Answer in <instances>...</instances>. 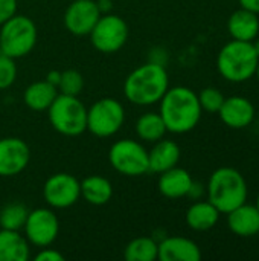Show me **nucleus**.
Masks as SVG:
<instances>
[{
  "instance_id": "nucleus-36",
  "label": "nucleus",
  "mask_w": 259,
  "mask_h": 261,
  "mask_svg": "<svg viewBox=\"0 0 259 261\" xmlns=\"http://www.w3.org/2000/svg\"><path fill=\"white\" fill-rule=\"evenodd\" d=\"M252 44H253V47H255V50H256V54H258L259 57V37H256V38L252 41Z\"/></svg>"
},
{
  "instance_id": "nucleus-35",
  "label": "nucleus",
  "mask_w": 259,
  "mask_h": 261,
  "mask_svg": "<svg viewBox=\"0 0 259 261\" xmlns=\"http://www.w3.org/2000/svg\"><path fill=\"white\" fill-rule=\"evenodd\" d=\"M60 78H61V72H60V70H50V72L46 75V81H49L50 84H53L56 89H58Z\"/></svg>"
},
{
  "instance_id": "nucleus-12",
  "label": "nucleus",
  "mask_w": 259,
  "mask_h": 261,
  "mask_svg": "<svg viewBox=\"0 0 259 261\" xmlns=\"http://www.w3.org/2000/svg\"><path fill=\"white\" fill-rule=\"evenodd\" d=\"M99 17L96 0H73L64 12V26L72 35L84 37L90 34Z\"/></svg>"
},
{
  "instance_id": "nucleus-28",
  "label": "nucleus",
  "mask_w": 259,
  "mask_h": 261,
  "mask_svg": "<svg viewBox=\"0 0 259 261\" xmlns=\"http://www.w3.org/2000/svg\"><path fill=\"white\" fill-rule=\"evenodd\" d=\"M197 96H198L202 110L208 113H218L226 98L223 92L218 90L217 87H205L200 93H197Z\"/></svg>"
},
{
  "instance_id": "nucleus-9",
  "label": "nucleus",
  "mask_w": 259,
  "mask_h": 261,
  "mask_svg": "<svg viewBox=\"0 0 259 261\" xmlns=\"http://www.w3.org/2000/svg\"><path fill=\"white\" fill-rule=\"evenodd\" d=\"M89 37L96 50L102 54H114L121 50L128 40V24L116 14H101Z\"/></svg>"
},
{
  "instance_id": "nucleus-21",
  "label": "nucleus",
  "mask_w": 259,
  "mask_h": 261,
  "mask_svg": "<svg viewBox=\"0 0 259 261\" xmlns=\"http://www.w3.org/2000/svg\"><path fill=\"white\" fill-rule=\"evenodd\" d=\"M31 245L20 231L0 228V261H27Z\"/></svg>"
},
{
  "instance_id": "nucleus-17",
  "label": "nucleus",
  "mask_w": 259,
  "mask_h": 261,
  "mask_svg": "<svg viewBox=\"0 0 259 261\" xmlns=\"http://www.w3.org/2000/svg\"><path fill=\"white\" fill-rule=\"evenodd\" d=\"M227 216V226L238 237H255L259 234V211L255 205L243 203Z\"/></svg>"
},
{
  "instance_id": "nucleus-30",
  "label": "nucleus",
  "mask_w": 259,
  "mask_h": 261,
  "mask_svg": "<svg viewBox=\"0 0 259 261\" xmlns=\"http://www.w3.org/2000/svg\"><path fill=\"white\" fill-rule=\"evenodd\" d=\"M35 261H64V255L50 248V246H46V248H40V251L37 252V255L34 257Z\"/></svg>"
},
{
  "instance_id": "nucleus-4",
  "label": "nucleus",
  "mask_w": 259,
  "mask_h": 261,
  "mask_svg": "<svg viewBox=\"0 0 259 261\" xmlns=\"http://www.w3.org/2000/svg\"><path fill=\"white\" fill-rule=\"evenodd\" d=\"M259 57L252 41L231 40L217 55L218 73L229 83H246L255 76Z\"/></svg>"
},
{
  "instance_id": "nucleus-22",
  "label": "nucleus",
  "mask_w": 259,
  "mask_h": 261,
  "mask_svg": "<svg viewBox=\"0 0 259 261\" xmlns=\"http://www.w3.org/2000/svg\"><path fill=\"white\" fill-rule=\"evenodd\" d=\"M81 197L95 206L107 205L113 197V185L111 182L99 174L87 176L81 180Z\"/></svg>"
},
{
  "instance_id": "nucleus-26",
  "label": "nucleus",
  "mask_w": 259,
  "mask_h": 261,
  "mask_svg": "<svg viewBox=\"0 0 259 261\" xmlns=\"http://www.w3.org/2000/svg\"><path fill=\"white\" fill-rule=\"evenodd\" d=\"M29 210L21 202H11L0 210V228L11 231H23Z\"/></svg>"
},
{
  "instance_id": "nucleus-5",
  "label": "nucleus",
  "mask_w": 259,
  "mask_h": 261,
  "mask_svg": "<svg viewBox=\"0 0 259 261\" xmlns=\"http://www.w3.org/2000/svg\"><path fill=\"white\" fill-rule=\"evenodd\" d=\"M38 40L34 20L27 15L14 14L0 24V52L17 60L32 52Z\"/></svg>"
},
{
  "instance_id": "nucleus-7",
  "label": "nucleus",
  "mask_w": 259,
  "mask_h": 261,
  "mask_svg": "<svg viewBox=\"0 0 259 261\" xmlns=\"http://www.w3.org/2000/svg\"><path fill=\"white\" fill-rule=\"evenodd\" d=\"M125 122V109L114 98H101L87 109V130L96 138L114 136Z\"/></svg>"
},
{
  "instance_id": "nucleus-29",
  "label": "nucleus",
  "mask_w": 259,
  "mask_h": 261,
  "mask_svg": "<svg viewBox=\"0 0 259 261\" xmlns=\"http://www.w3.org/2000/svg\"><path fill=\"white\" fill-rule=\"evenodd\" d=\"M17 80L15 60L0 52V90L11 87Z\"/></svg>"
},
{
  "instance_id": "nucleus-13",
  "label": "nucleus",
  "mask_w": 259,
  "mask_h": 261,
  "mask_svg": "<svg viewBox=\"0 0 259 261\" xmlns=\"http://www.w3.org/2000/svg\"><path fill=\"white\" fill-rule=\"evenodd\" d=\"M31 161L29 145L14 136L0 139V177H12L20 174Z\"/></svg>"
},
{
  "instance_id": "nucleus-32",
  "label": "nucleus",
  "mask_w": 259,
  "mask_h": 261,
  "mask_svg": "<svg viewBox=\"0 0 259 261\" xmlns=\"http://www.w3.org/2000/svg\"><path fill=\"white\" fill-rule=\"evenodd\" d=\"M206 193V188L202 185V184H198V182H192V185H191V190H189V193H188V197H191V199H194V200H200L202 199V196Z\"/></svg>"
},
{
  "instance_id": "nucleus-1",
  "label": "nucleus",
  "mask_w": 259,
  "mask_h": 261,
  "mask_svg": "<svg viewBox=\"0 0 259 261\" xmlns=\"http://www.w3.org/2000/svg\"><path fill=\"white\" fill-rule=\"evenodd\" d=\"M160 102V116L166 130L174 135L192 132L202 119V107L197 93L185 86H174L166 90Z\"/></svg>"
},
{
  "instance_id": "nucleus-3",
  "label": "nucleus",
  "mask_w": 259,
  "mask_h": 261,
  "mask_svg": "<svg viewBox=\"0 0 259 261\" xmlns=\"http://www.w3.org/2000/svg\"><path fill=\"white\" fill-rule=\"evenodd\" d=\"M208 200L221 213L229 214L240 205L246 203L249 188L244 176L232 167L217 168L206 185Z\"/></svg>"
},
{
  "instance_id": "nucleus-18",
  "label": "nucleus",
  "mask_w": 259,
  "mask_h": 261,
  "mask_svg": "<svg viewBox=\"0 0 259 261\" xmlns=\"http://www.w3.org/2000/svg\"><path fill=\"white\" fill-rule=\"evenodd\" d=\"M180 147L177 142L171 139L162 138L160 141L154 142L151 150H148V162L151 173H163L176 165L180 161Z\"/></svg>"
},
{
  "instance_id": "nucleus-20",
  "label": "nucleus",
  "mask_w": 259,
  "mask_h": 261,
  "mask_svg": "<svg viewBox=\"0 0 259 261\" xmlns=\"http://www.w3.org/2000/svg\"><path fill=\"white\" fill-rule=\"evenodd\" d=\"M221 213L209 200H195L186 211V225L197 232H205L217 226Z\"/></svg>"
},
{
  "instance_id": "nucleus-24",
  "label": "nucleus",
  "mask_w": 259,
  "mask_h": 261,
  "mask_svg": "<svg viewBox=\"0 0 259 261\" xmlns=\"http://www.w3.org/2000/svg\"><path fill=\"white\" fill-rule=\"evenodd\" d=\"M134 130L139 139H142L143 142H150V144L160 141L168 133L160 113H156V112H147L140 115L139 119L136 121Z\"/></svg>"
},
{
  "instance_id": "nucleus-14",
  "label": "nucleus",
  "mask_w": 259,
  "mask_h": 261,
  "mask_svg": "<svg viewBox=\"0 0 259 261\" xmlns=\"http://www.w3.org/2000/svg\"><path fill=\"white\" fill-rule=\"evenodd\" d=\"M255 106L246 96H229L224 98L221 109L218 110V116L224 125L234 130H241L249 127L255 121Z\"/></svg>"
},
{
  "instance_id": "nucleus-19",
  "label": "nucleus",
  "mask_w": 259,
  "mask_h": 261,
  "mask_svg": "<svg viewBox=\"0 0 259 261\" xmlns=\"http://www.w3.org/2000/svg\"><path fill=\"white\" fill-rule=\"evenodd\" d=\"M227 32L234 40L253 41L259 35L258 14L244 8L237 9L227 18Z\"/></svg>"
},
{
  "instance_id": "nucleus-6",
  "label": "nucleus",
  "mask_w": 259,
  "mask_h": 261,
  "mask_svg": "<svg viewBox=\"0 0 259 261\" xmlns=\"http://www.w3.org/2000/svg\"><path fill=\"white\" fill-rule=\"evenodd\" d=\"M50 125L63 136H79L87 130V107L78 96L58 93L46 110Z\"/></svg>"
},
{
  "instance_id": "nucleus-34",
  "label": "nucleus",
  "mask_w": 259,
  "mask_h": 261,
  "mask_svg": "<svg viewBox=\"0 0 259 261\" xmlns=\"http://www.w3.org/2000/svg\"><path fill=\"white\" fill-rule=\"evenodd\" d=\"M96 5H98L101 14H108L113 9V2L111 0H96Z\"/></svg>"
},
{
  "instance_id": "nucleus-10",
  "label": "nucleus",
  "mask_w": 259,
  "mask_h": 261,
  "mask_svg": "<svg viewBox=\"0 0 259 261\" xmlns=\"http://www.w3.org/2000/svg\"><path fill=\"white\" fill-rule=\"evenodd\" d=\"M60 234V220L52 208L29 210L26 223L23 226V236L29 245L35 248L52 246Z\"/></svg>"
},
{
  "instance_id": "nucleus-27",
  "label": "nucleus",
  "mask_w": 259,
  "mask_h": 261,
  "mask_svg": "<svg viewBox=\"0 0 259 261\" xmlns=\"http://www.w3.org/2000/svg\"><path fill=\"white\" fill-rule=\"evenodd\" d=\"M84 89V76L81 72L75 69H67L61 72V78L58 83V92L63 95H72L78 96Z\"/></svg>"
},
{
  "instance_id": "nucleus-31",
  "label": "nucleus",
  "mask_w": 259,
  "mask_h": 261,
  "mask_svg": "<svg viewBox=\"0 0 259 261\" xmlns=\"http://www.w3.org/2000/svg\"><path fill=\"white\" fill-rule=\"evenodd\" d=\"M17 0H0V24L17 14Z\"/></svg>"
},
{
  "instance_id": "nucleus-8",
  "label": "nucleus",
  "mask_w": 259,
  "mask_h": 261,
  "mask_svg": "<svg viewBox=\"0 0 259 261\" xmlns=\"http://www.w3.org/2000/svg\"><path fill=\"white\" fill-rule=\"evenodd\" d=\"M110 165L122 176L137 177L150 171L148 150L134 139L116 141L108 150Z\"/></svg>"
},
{
  "instance_id": "nucleus-38",
  "label": "nucleus",
  "mask_w": 259,
  "mask_h": 261,
  "mask_svg": "<svg viewBox=\"0 0 259 261\" xmlns=\"http://www.w3.org/2000/svg\"><path fill=\"white\" fill-rule=\"evenodd\" d=\"M255 206L258 208V211H259V194H258V197H256V203H255Z\"/></svg>"
},
{
  "instance_id": "nucleus-15",
  "label": "nucleus",
  "mask_w": 259,
  "mask_h": 261,
  "mask_svg": "<svg viewBox=\"0 0 259 261\" xmlns=\"http://www.w3.org/2000/svg\"><path fill=\"white\" fill-rule=\"evenodd\" d=\"M202 251L198 245L186 237H165L159 243L157 260L160 261H200Z\"/></svg>"
},
{
  "instance_id": "nucleus-16",
  "label": "nucleus",
  "mask_w": 259,
  "mask_h": 261,
  "mask_svg": "<svg viewBox=\"0 0 259 261\" xmlns=\"http://www.w3.org/2000/svg\"><path fill=\"white\" fill-rule=\"evenodd\" d=\"M194 179L191 173L185 168H180L179 165L160 173L157 188L160 194L166 199H182L188 197V193L191 190Z\"/></svg>"
},
{
  "instance_id": "nucleus-2",
  "label": "nucleus",
  "mask_w": 259,
  "mask_h": 261,
  "mask_svg": "<svg viewBox=\"0 0 259 261\" xmlns=\"http://www.w3.org/2000/svg\"><path fill=\"white\" fill-rule=\"evenodd\" d=\"M169 89V76L166 67L153 61L140 64L124 81L125 98L140 107L153 106L162 99Z\"/></svg>"
},
{
  "instance_id": "nucleus-33",
  "label": "nucleus",
  "mask_w": 259,
  "mask_h": 261,
  "mask_svg": "<svg viewBox=\"0 0 259 261\" xmlns=\"http://www.w3.org/2000/svg\"><path fill=\"white\" fill-rule=\"evenodd\" d=\"M240 6L244 9H249L259 15V0H238Z\"/></svg>"
},
{
  "instance_id": "nucleus-11",
  "label": "nucleus",
  "mask_w": 259,
  "mask_h": 261,
  "mask_svg": "<svg viewBox=\"0 0 259 261\" xmlns=\"http://www.w3.org/2000/svg\"><path fill=\"white\" fill-rule=\"evenodd\" d=\"M81 197V180L70 173H55L43 185V199L52 210L73 206Z\"/></svg>"
},
{
  "instance_id": "nucleus-25",
  "label": "nucleus",
  "mask_w": 259,
  "mask_h": 261,
  "mask_svg": "<svg viewBox=\"0 0 259 261\" xmlns=\"http://www.w3.org/2000/svg\"><path fill=\"white\" fill-rule=\"evenodd\" d=\"M159 243L151 237H136L124 249V258L127 261H154L157 260Z\"/></svg>"
},
{
  "instance_id": "nucleus-23",
  "label": "nucleus",
  "mask_w": 259,
  "mask_h": 261,
  "mask_svg": "<svg viewBox=\"0 0 259 261\" xmlns=\"http://www.w3.org/2000/svg\"><path fill=\"white\" fill-rule=\"evenodd\" d=\"M58 89L50 84L49 81H35L29 84L23 93V101L26 107H29L34 112H44L50 107V104L58 96Z\"/></svg>"
},
{
  "instance_id": "nucleus-37",
  "label": "nucleus",
  "mask_w": 259,
  "mask_h": 261,
  "mask_svg": "<svg viewBox=\"0 0 259 261\" xmlns=\"http://www.w3.org/2000/svg\"><path fill=\"white\" fill-rule=\"evenodd\" d=\"M255 76L258 78V81H259V61H258V66H256V72H255Z\"/></svg>"
}]
</instances>
